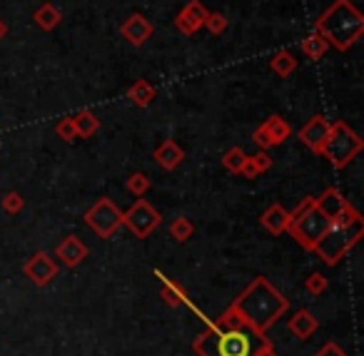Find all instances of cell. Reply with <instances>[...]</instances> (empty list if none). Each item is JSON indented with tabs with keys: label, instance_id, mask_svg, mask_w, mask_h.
I'll return each instance as SVG.
<instances>
[{
	"label": "cell",
	"instance_id": "obj_26",
	"mask_svg": "<svg viewBox=\"0 0 364 356\" xmlns=\"http://www.w3.org/2000/svg\"><path fill=\"white\" fill-rule=\"evenodd\" d=\"M245 160H247V152H245L242 147H230V150L223 155V167L228 172H232V175H240Z\"/></svg>",
	"mask_w": 364,
	"mask_h": 356
},
{
	"label": "cell",
	"instance_id": "obj_31",
	"mask_svg": "<svg viewBox=\"0 0 364 356\" xmlns=\"http://www.w3.org/2000/svg\"><path fill=\"white\" fill-rule=\"evenodd\" d=\"M205 28H208L213 36H220V33L228 31V18H225L223 13H208V18H205Z\"/></svg>",
	"mask_w": 364,
	"mask_h": 356
},
{
	"label": "cell",
	"instance_id": "obj_3",
	"mask_svg": "<svg viewBox=\"0 0 364 356\" xmlns=\"http://www.w3.org/2000/svg\"><path fill=\"white\" fill-rule=\"evenodd\" d=\"M314 33L337 50H349L364 33V16L357 11L352 0H334L332 6L314 23Z\"/></svg>",
	"mask_w": 364,
	"mask_h": 356
},
{
	"label": "cell",
	"instance_id": "obj_34",
	"mask_svg": "<svg viewBox=\"0 0 364 356\" xmlns=\"http://www.w3.org/2000/svg\"><path fill=\"white\" fill-rule=\"evenodd\" d=\"M240 175H245V180H257V177H259L257 165H255V160L250 155H247V160H245V165H242V170H240Z\"/></svg>",
	"mask_w": 364,
	"mask_h": 356
},
{
	"label": "cell",
	"instance_id": "obj_20",
	"mask_svg": "<svg viewBox=\"0 0 364 356\" xmlns=\"http://www.w3.org/2000/svg\"><path fill=\"white\" fill-rule=\"evenodd\" d=\"M33 21H36V26L41 28V31L50 33V31H55V28L60 26L63 16H60V11L53 6V3H43V6L36 11V16H33Z\"/></svg>",
	"mask_w": 364,
	"mask_h": 356
},
{
	"label": "cell",
	"instance_id": "obj_7",
	"mask_svg": "<svg viewBox=\"0 0 364 356\" xmlns=\"http://www.w3.org/2000/svg\"><path fill=\"white\" fill-rule=\"evenodd\" d=\"M85 225L95 232L100 239H110L122 227V212L110 197H100L90 210L85 212Z\"/></svg>",
	"mask_w": 364,
	"mask_h": 356
},
{
	"label": "cell",
	"instance_id": "obj_28",
	"mask_svg": "<svg viewBox=\"0 0 364 356\" xmlns=\"http://www.w3.org/2000/svg\"><path fill=\"white\" fill-rule=\"evenodd\" d=\"M0 207H3V212H6V215H21L23 207H26V200H23L21 192L11 190V192H6V197H3Z\"/></svg>",
	"mask_w": 364,
	"mask_h": 356
},
{
	"label": "cell",
	"instance_id": "obj_23",
	"mask_svg": "<svg viewBox=\"0 0 364 356\" xmlns=\"http://www.w3.org/2000/svg\"><path fill=\"white\" fill-rule=\"evenodd\" d=\"M127 97H130L137 107H147L152 100H155V87H152L147 80H137L135 85L127 90Z\"/></svg>",
	"mask_w": 364,
	"mask_h": 356
},
{
	"label": "cell",
	"instance_id": "obj_15",
	"mask_svg": "<svg viewBox=\"0 0 364 356\" xmlns=\"http://www.w3.org/2000/svg\"><path fill=\"white\" fill-rule=\"evenodd\" d=\"M314 205H317L329 220H337V217L349 207V202L344 200V195L337 190V187H329V190H324L319 197H314Z\"/></svg>",
	"mask_w": 364,
	"mask_h": 356
},
{
	"label": "cell",
	"instance_id": "obj_32",
	"mask_svg": "<svg viewBox=\"0 0 364 356\" xmlns=\"http://www.w3.org/2000/svg\"><path fill=\"white\" fill-rule=\"evenodd\" d=\"M314 356H349V354L339 344H334V341H327V344H324Z\"/></svg>",
	"mask_w": 364,
	"mask_h": 356
},
{
	"label": "cell",
	"instance_id": "obj_18",
	"mask_svg": "<svg viewBox=\"0 0 364 356\" xmlns=\"http://www.w3.org/2000/svg\"><path fill=\"white\" fill-rule=\"evenodd\" d=\"M152 157H155V162L162 170H175V167H180V162L185 160V150H182L175 140H165L157 147Z\"/></svg>",
	"mask_w": 364,
	"mask_h": 356
},
{
	"label": "cell",
	"instance_id": "obj_6",
	"mask_svg": "<svg viewBox=\"0 0 364 356\" xmlns=\"http://www.w3.org/2000/svg\"><path fill=\"white\" fill-rule=\"evenodd\" d=\"M362 147L364 142L359 140V135L347 122L344 120L329 122V132H327V140H324L322 155L332 162V167H337V170L347 167L362 152Z\"/></svg>",
	"mask_w": 364,
	"mask_h": 356
},
{
	"label": "cell",
	"instance_id": "obj_33",
	"mask_svg": "<svg viewBox=\"0 0 364 356\" xmlns=\"http://www.w3.org/2000/svg\"><path fill=\"white\" fill-rule=\"evenodd\" d=\"M252 160H255V165H257L259 175H262V172H267L269 167H272V157L267 155V150H259L257 155L252 157Z\"/></svg>",
	"mask_w": 364,
	"mask_h": 356
},
{
	"label": "cell",
	"instance_id": "obj_8",
	"mask_svg": "<svg viewBox=\"0 0 364 356\" xmlns=\"http://www.w3.org/2000/svg\"><path fill=\"white\" fill-rule=\"evenodd\" d=\"M160 222H162L160 212L145 200H137L130 210L122 212V225H125L137 239H147V237L160 227Z\"/></svg>",
	"mask_w": 364,
	"mask_h": 356
},
{
	"label": "cell",
	"instance_id": "obj_10",
	"mask_svg": "<svg viewBox=\"0 0 364 356\" xmlns=\"http://www.w3.org/2000/svg\"><path fill=\"white\" fill-rule=\"evenodd\" d=\"M23 271H26V276L36 286H48L58 276V261L53 259L48 252H36V254L26 261Z\"/></svg>",
	"mask_w": 364,
	"mask_h": 356
},
{
	"label": "cell",
	"instance_id": "obj_36",
	"mask_svg": "<svg viewBox=\"0 0 364 356\" xmlns=\"http://www.w3.org/2000/svg\"><path fill=\"white\" fill-rule=\"evenodd\" d=\"M8 36V26H6V21H0V41Z\"/></svg>",
	"mask_w": 364,
	"mask_h": 356
},
{
	"label": "cell",
	"instance_id": "obj_2",
	"mask_svg": "<svg viewBox=\"0 0 364 356\" xmlns=\"http://www.w3.org/2000/svg\"><path fill=\"white\" fill-rule=\"evenodd\" d=\"M230 306L237 311L240 319L247 326H252L259 334H267L287 314L289 301L274 289L272 281L264 279V276H257Z\"/></svg>",
	"mask_w": 364,
	"mask_h": 356
},
{
	"label": "cell",
	"instance_id": "obj_19",
	"mask_svg": "<svg viewBox=\"0 0 364 356\" xmlns=\"http://www.w3.org/2000/svg\"><path fill=\"white\" fill-rule=\"evenodd\" d=\"M287 326L297 339H309V336L319 329V319L309 309H299V311H294V316L289 319Z\"/></svg>",
	"mask_w": 364,
	"mask_h": 356
},
{
	"label": "cell",
	"instance_id": "obj_27",
	"mask_svg": "<svg viewBox=\"0 0 364 356\" xmlns=\"http://www.w3.org/2000/svg\"><path fill=\"white\" fill-rule=\"evenodd\" d=\"M125 187H127V192H130V195H135V197H145V192L152 187V182H150V177L142 175V172H132V175L127 177Z\"/></svg>",
	"mask_w": 364,
	"mask_h": 356
},
{
	"label": "cell",
	"instance_id": "obj_16",
	"mask_svg": "<svg viewBox=\"0 0 364 356\" xmlns=\"http://www.w3.org/2000/svg\"><path fill=\"white\" fill-rule=\"evenodd\" d=\"M157 276H160V281H162L160 296H162V301H165L167 306H172V309H177V306H185V304L193 306V304H190V296H188V291H185V286H180L177 281L162 276L160 271H157ZM193 311H198V309L193 306Z\"/></svg>",
	"mask_w": 364,
	"mask_h": 356
},
{
	"label": "cell",
	"instance_id": "obj_9",
	"mask_svg": "<svg viewBox=\"0 0 364 356\" xmlns=\"http://www.w3.org/2000/svg\"><path fill=\"white\" fill-rule=\"evenodd\" d=\"M289 135H292V125H289L287 120H282L279 115H269L267 120L252 132V142L259 150H269V147L282 145Z\"/></svg>",
	"mask_w": 364,
	"mask_h": 356
},
{
	"label": "cell",
	"instance_id": "obj_21",
	"mask_svg": "<svg viewBox=\"0 0 364 356\" xmlns=\"http://www.w3.org/2000/svg\"><path fill=\"white\" fill-rule=\"evenodd\" d=\"M73 125H75L77 137H85V140L100 130V120H97V115H95V112H90V110L77 112V115L73 117Z\"/></svg>",
	"mask_w": 364,
	"mask_h": 356
},
{
	"label": "cell",
	"instance_id": "obj_13",
	"mask_svg": "<svg viewBox=\"0 0 364 356\" xmlns=\"http://www.w3.org/2000/svg\"><path fill=\"white\" fill-rule=\"evenodd\" d=\"M327 132H329V120L322 115H314L307 125L299 130V140L302 145L307 147L309 152L314 155H322V147H324V140H327Z\"/></svg>",
	"mask_w": 364,
	"mask_h": 356
},
{
	"label": "cell",
	"instance_id": "obj_11",
	"mask_svg": "<svg viewBox=\"0 0 364 356\" xmlns=\"http://www.w3.org/2000/svg\"><path fill=\"white\" fill-rule=\"evenodd\" d=\"M208 13L210 11L203 6V3H200V0H190L188 6L177 13L175 28L180 33H185V36H195V33L205 26V18H208Z\"/></svg>",
	"mask_w": 364,
	"mask_h": 356
},
{
	"label": "cell",
	"instance_id": "obj_29",
	"mask_svg": "<svg viewBox=\"0 0 364 356\" xmlns=\"http://www.w3.org/2000/svg\"><path fill=\"white\" fill-rule=\"evenodd\" d=\"M55 135L60 137V140H65V142H75L77 140V132H75V125H73V117H63V120H58Z\"/></svg>",
	"mask_w": 364,
	"mask_h": 356
},
{
	"label": "cell",
	"instance_id": "obj_17",
	"mask_svg": "<svg viewBox=\"0 0 364 356\" xmlns=\"http://www.w3.org/2000/svg\"><path fill=\"white\" fill-rule=\"evenodd\" d=\"M287 222H289V212L284 210L282 205H277V202L269 205L267 210L262 212V217H259V225H262L269 234H282V232H287Z\"/></svg>",
	"mask_w": 364,
	"mask_h": 356
},
{
	"label": "cell",
	"instance_id": "obj_22",
	"mask_svg": "<svg viewBox=\"0 0 364 356\" xmlns=\"http://www.w3.org/2000/svg\"><path fill=\"white\" fill-rule=\"evenodd\" d=\"M302 53H304V58H309V60H322L324 58V53H327V41H324L319 33H312V36H307L302 41Z\"/></svg>",
	"mask_w": 364,
	"mask_h": 356
},
{
	"label": "cell",
	"instance_id": "obj_12",
	"mask_svg": "<svg viewBox=\"0 0 364 356\" xmlns=\"http://www.w3.org/2000/svg\"><path fill=\"white\" fill-rule=\"evenodd\" d=\"M87 254H90V249L85 247V242L80 239L77 234H68L65 239L58 242L55 247V259H60L65 266H80L82 261L87 259Z\"/></svg>",
	"mask_w": 364,
	"mask_h": 356
},
{
	"label": "cell",
	"instance_id": "obj_35",
	"mask_svg": "<svg viewBox=\"0 0 364 356\" xmlns=\"http://www.w3.org/2000/svg\"><path fill=\"white\" fill-rule=\"evenodd\" d=\"M255 356H277V351L272 349V344H264L262 349H259V351H257V354H255Z\"/></svg>",
	"mask_w": 364,
	"mask_h": 356
},
{
	"label": "cell",
	"instance_id": "obj_4",
	"mask_svg": "<svg viewBox=\"0 0 364 356\" xmlns=\"http://www.w3.org/2000/svg\"><path fill=\"white\" fill-rule=\"evenodd\" d=\"M364 234V220L354 217L349 222H332L329 230L317 239V244L312 247V252L324 261L327 266H337L344 259L349 249L362 239Z\"/></svg>",
	"mask_w": 364,
	"mask_h": 356
},
{
	"label": "cell",
	"instance_id": "obj_5",
	"mask_svg": "<svg viewBox=\"0 0 364 356\" xmlns=\"http://www.w3.org/2000/svg\"><path fill=\"white\" fill-rule=\"evenodd\" d=\"M332 220L314 205V197H304V202H299L292 212H289L287 232L294 237L299 247L312 252V247L317 244V239L329 230Z\"/></svg>",
	"mask_w": 364,
	"mask_h": 356
},
{
	"label": "cell",
	"instance_id": "obj_30",
	"mask_svg": "<svg viewBox=\"0 0 364 356\" xmlns=\"http://www.w3.org/2000/svg\"><path fill=\"white\" fill-rule=\"evenodd\" d=\"M304 289L309 291V294L319 296L327 291V279H324V274H319V271H314V274H309L307 279H304Z\"/></svg>",
	"mask_w": 364,
	"mask_h": 356
},
{
	"label": "cell",
	"instance_id": "obj_1",
	"mask_svg": "<svg viewBox=\"0 0 364 356\" xmlns=\"http://www.w3.org/2000/svg\"><path fill=\"white\" fill-rule=\"evenodd\" d=\"M269 339L252 326H247L240 314L228 306L218 321H210L208 329L193 341L198 356H255Z\"/></svg>",
	"mask_w": 364,
	"mask_h": 356
},
{
	"label": "cell",
	"instance_id": "obj_14",
	"mask_svg": "<svg viewBox=\"0 0 364 356\" xmlns=\"http://www.w3.org/2000/svg\"><path fill=\"white\" fill-rule=\"evenodd\" d=\"M120 33H122V38L130 43V45L140 48V45H145V43L152 38V33H155V26H152V23L147 21L145 16H140V13H132V16L127 18L125 23H122Z\"/></svg>",
	"mask_w": 364,
	"mask_h": 356
},
{
	"label": "cell",
	"instance_id": "obj_24",
	"mask_svg": "<svg viewBox=\"0 0 364 356\" xmlns=\"http://www.w3.org/2000/svg\"><path fill=\"white\" fill-rule=\"evenodd\" d=\"M269 65H272V70L277 72L279 77H289L294 70H297V60H294V55L289 50L274 53L272 60H269Z\"/></svg>",
	"mask_w": 364,
	"mask_h": 356
},
{
	"label": "cell",
	"instance_id": "obj_25",
	"mask_svg": "<svg viewBox=\"0 0 364 356\" xmlns=\"http://www.w3.org/2000/svg\"><path fill=\"white\" fill-rule=\"evenodd\" d=\"M193 234H195V225L188 220V217H175L172 220V225H170V237L175 242H188V239H193Z\"/></svg>",
	"mask_w": 364,
	"mask_h": 356
}]
</instances>
